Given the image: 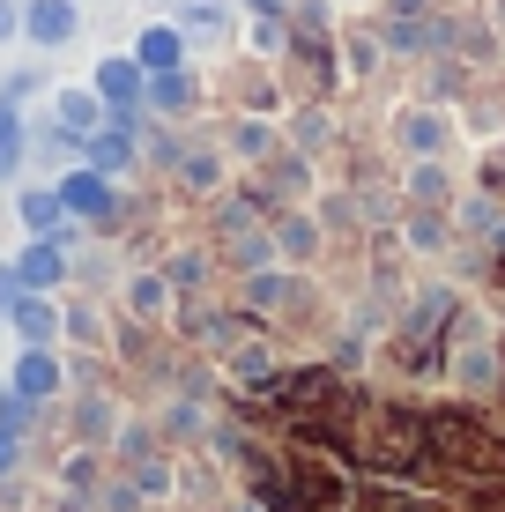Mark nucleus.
<instances>
[{
	"instance_id": "1",
	"label": "nucleus",
	"mask_w": 505,
	"mask_h": 512,
	"mask_svg": "<svg viewBox=\"0 0 505 512\" xmlns=\"http://www.w3.org/2000/svg\"><path fill=\"white\" fill-rule=\"evenodd\" d=\"M60 201L75 208V216H112V186H104L97 171H75V179L60 186Z\"/></svg>"
},
{
	"instance_id": "2",
	"label": "nucleus",
	"mask_w": 505,
	"mask_h": 512,
	"mask_svg": "<svg viewBox=\"0 0 505 512\" xmlns=\"http://www.w3.org/2000/svg\"><path fill=\"white\" fill-rule=\"evenodd\" d=\"M30 38H38V45L75 38V8H67V0H38V8H30Z\"/></svg>"
},
{
	"instance_id": "3",
	"label": "nucleus",
	"mask_w": 505,
	"mask_h": 512,
	"mask_svg": "<svg viewBox=\"0 0 505 512\" xmlns=\"http://www.w3.org/2000/svg\"><path fill=\"white\" fill-rule=\"evenodd\" d=\"M15 386H23V394H52V386H60V364H52L45 349H30V357L15 364Z\"/></svg>"
},
{
	"instance_id": "4",
	"label": "nucleus",
	"mask_w": 505,
	"mask_h": 512,
	"mask_svg": "<svg viewBox=\"0 0 505 512\" xmlns=\"http://www.w3.org/2000/svg\"><path fill=\"white\" fill-rule=\"evenodd\" d=\"M8 312H15V327H23V334H30V342H45V334H52V327H60V320H52V305H45V297H15V305H8Z\"/></svg>"
},
{
	"instance_id": "5",
	"label": "nucleus",
	"mask_w": 505,
	"mask_h": 512,
	"mask_svg": "<svg viewBox=\"0 0 505 512\" xmlns=\"http://www.w3.org/2000/svg\"><path fill=\"white\" fill-rule=\"evenodd\" d=\"M15 156H23V119H15V104H0V179L15 171Z\"/></svg>"
},
{
	"instance_id": "6",
	"label": "nucleus",
	"mask_w": 505,
	"mask_h": 512,
	"mask_svg": "<svg viewBox=\"0 0 505 512\" xmlns=\"http://www.w3.org/2000/svg\"><path fill=\"white\" fill-rule=\"evenodd\" d=\"M97 90L119 104V112H127V97H134V67L127 60H112V67H97Z\"/></svg>"
},
{
	"instance_id": "7",
	"label": "nucleus",
	"mask_w": 505,
	"mask_h": 512,
	"mask_svg": "<svg viewBox=\"0 0 505 512\" xmlns=\"http://www.w3.org/2000/svg\"><path fill=\"white\" fill-rule=\"evenodd\" d=\"M23 282H60V245H30L23 253Z\"/></svg>"
},
{
	"instance_id": "8",
	"label": "nucleus",
	"mask_w": 505,
	"mask_h": 512,
	"mask_svg": "<svg viewBox=\"0 0 505 512\" xmlns=\"http://www.w3.org/2000/svg\"><path fill=\"white\" fill-rule=\"evenodd\" d=\"M142 67H164L171 75V67H179V38H171V30H149L142 38Z\"/></svg>"
},
{
	"instance_id": "9",
	"label": "nucleus",
	"mask_w": 505,
	"mask_h": 512,
	"mask_svg": "<svg viewBox=\"0 0 505 512\" xmlns=\"http://www.w3.org/2000/svg\"><path fill=\"white\" fill-rule=\"evenodd\" d=\"M23 223L30 231H52V223H60V201H52V193H23Z\"/></svg>"
},
{
	"instance_id": "10",
	"label": "nucleus",
	"mask_w": 505,
	"mask_h": 512,
	"mask_svg": "<svg viewBox=\"0 0 505 512\" xmlns=\"http://www.w3.org/2000/svg\"><path fill=\"white\" fill-rule=\"evenodd\" d=\"M60 119H67V134L97 127V97H60Z\"/></svg>"
},
{
	"instance_id": "11",
	"label": "nucleus",
	"mask_w": 505,
	"mask_h": 512,
	"mask_svg": "<svg viewBox=\"0 0 505 512\" xmlns=\"http://www.w3.org/2000/svg\"><path fill=\"white\" fill-rule=\"evenodd\" d=\"M90 156H97V171H119V164H127V141H90Z\"/></svg>"
},
{
	"instance_id": "12",
	"label": "nucleus",
	"mask_w": 505,
	"mask_h": 512,
	"mask_svg": "<svg viewBox=\"0 0 505 512\" xmlns=\"http://www.w3.org/2000/svg\"><path fill=\"white\" fill-rule=\"evenodd\" d=\"M134 312H164V282H149V275L134 282Z\"/></svg>"
},
{
	"instance_id": "13",
	"label": "nucleus",
	"mask_w": 505,
	"mask_h": 512,
	"mask_svg": "<svg viewBox=\"0 0 505 512\" xmlns=\"http://www.w3.org/2000/svg\"><path fill=\"white\" fill-rule=\"evenodd\" d=\"M15 468V431H0V475Z\"/></svg>"
},
{
	"instance_id": "14",
	"label": "nucleus",
	"mask_w": 505,
	"mask_h": 512,
	"mask_svg": "<svg viewBox=\"0 0 505 512\" xmlns=\"http://www.w3.org/2000/svg\"><path fill=\"white\" fill-rule=\"evenodd\" d=\"M8 305H15V275L0 268V312H8Z\"/></svg>"
},
{
	"instance_id": "15",
	"label": "nucleus",
	"mask_w": 505,
	"mask_h": 512,
	"mask_svg": "<svg viewBox=\"0 0 505 512\" xmlns=\"http://www.w3.org/2000/svg\"><path fill=\"white\" fill-rule=\"evenodd\" d=\"M8 30H15V8H8V0H0V38H8Z\"/></svg>"
}]
</instances>
